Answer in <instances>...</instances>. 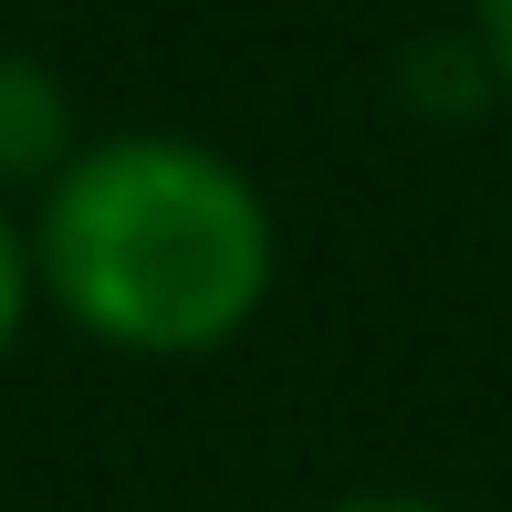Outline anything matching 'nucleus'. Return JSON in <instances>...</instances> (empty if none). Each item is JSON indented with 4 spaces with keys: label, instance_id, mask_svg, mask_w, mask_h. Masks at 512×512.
Listing matches in <instances>:
<instances>
[{
    "label": "nucleus",
    "instance_id": "nucleus-2",
    "mask_svg": "<svg viewBox=\"0 0 512 512\" xmlns=\"http://www.w3.org/2000/svg\"><path fill=\"white\" fill-rule=\"evenodd\" d=\"M63 95L32 53H0V178L11 168H63Z\"/></svg>",
    "mask_w": 512,
    "mask_h": 512
},
{
    "label": "nucleus",
    "instance_id": "nucleus-3",
    "mask_svg": "<svg viewBox=\"0 0 512 512\" xmlns=\"http://www.w3.org/2000/svg\"><path fill=\"white\" fill-rule=\"evenodd\" d=\"M21 314H32V230H21L11 209H0V356H11Z\"/></svg>",
    "mask_w": 512,
    "mask_h": 512
},
{
    "label": "nucleus",
    "instance_id": "nucleus-4",
    "mask_svg": "<svg viewBox=\"0 0 512 512\" xmlns=\"http://www.w3.org/2000/svg\"><path fill=\"white\" fill-rule=\"evenodd\" d=\"M471 42L492 53V74H502V95H512V0H471Z\"/></svg>",
    "mask_w": 512,
    "mask_h": 512
},
{
    "label": "nucleus",
    "instance_id": "nucleus-5",
    "mask_svg": "<svg viewBox=\"0 0 512 512\" xmlns=\"http://www.w3.org/2000/svg\"><path fill=\"white\" fill-rule=\"evenodd\" d=\"M324 512H450V502H418V492H345V502H324Z\"/></svg>",
    "mask_w": 512,
    "mask_h": 512
},
{
    "label": "nucleus",
    "instance_id": "nucleus-1",
    "mask_svg": "<svg viewBox=\"0 0 512 512\" xmlns=\"http://www.w3.org/2000/svg\"><path fill=\"white\" fill-rule=\"evenodd\" d=\"M283 230L241 157L178 126L74 147L32 209V293L115 356H209L272 304Z\"/></svg>",
    "mask_w": 512,
    "mask_h": 512
}]
</instances>
